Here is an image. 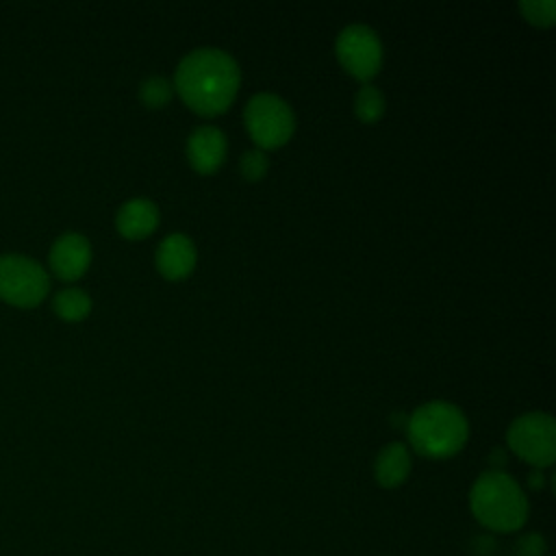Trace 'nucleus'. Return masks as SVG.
<instances>
[{"label": "nucleus", "mask_w": 556, "mask_h": 556, "mask_svg": "<svg viewBox=\"0 0 556 556\" xmlns=\"http://www.w3.org/2000/svg\"><path fill=\"white\" fill-rule=\"evenodd\" d=\"M473 517L489 530L513 532L528 519V500L521 486L504 471H484L471 486Z\"/></svg>", "instance_id": "obj_2"}, {"label": "nucleus", "mask_w": 556, "mask_h": 556, "mask_svg": "<svg viewBox=\"0 0 556 556\" xmlns=\"http://www.w3.org/2000/svg\"><path fill=\"white\" fill-rule=\"evenodd\" d=\"M193 265H195V245L187 235L174 232L161 241L156 250V267L165 278L180 280L187 274H191Z\"/></svg>", "instance_id": "obj_10"}, {"label": "nucleus", "mask_w": 556, "mask_h": 556, "mask_svg": "<svg viewBox=\"0 0 556 556\" xmlns=\"http://www.w3.org/2000/svg\"><path fill=\"white\" fill-rule=\"evenodd\" d=\"M174 87L195 113L219 115L230 106L239 89L237 61L217 48L193 50L178 63Z\"/></svg>", "instance_id": "obj_1"}, {"label": "nucleus", "mask_w": 556, "mask_h": 556, "mask_svg": "<svg viewBox=\"0 0 556 556\" xmlns=\"http://www.w3.org/2000/svg\"><path fill=\"white\" fill-rule=\"evenodd\" d=\"M410 445L430 458L454 456L469 437V424L460 408L450 402L421 404L406 421Z\"/></svg>", "instance_id": "obj_3"}, {"label": "nucleus", "mask_w": 556, "mask_h": 556, "mask_svg": "<svg viewBox=\"0 0 556 556\" xmlns=\"http://www.w3.org/2000/svg\"><path fill=\"white\" fill-rule=\"evenodd\" d=\"M517 556H545V539L541 534H526L517 543Z\"/></svg>", "instance_id": "obj_18"}, {"label": "nucleus", "mask_w": 556, "mask_h": 556, "mask_svg": "<svg viewBox=\"0 0 556 556\" xmlns=\"http://www.w3.org/2000/svg\"><path fill=\"white\" fill-rule=\"evenodd\" d=\"M239 167H241L243 178H248V180H261V178L267 174L269 161H267V156H265L263 150H250V152H245V154L241 156Z\"/></svg>", "instance_id": "obj_17"}, {"label": "nucleus", "mask_w": 556, "mask_h": 556, "mask_svg": "<svg viewBox=\"0 0 556 556\" xmlns=\"http://www.w3.org/2000/svg\"><path fill=\"white\" fill-rule=\"evenodd\" d=\"M519 11L526 15L528 22L536 26H552L556 15V2L554 0H530L519 2Z\"/></svg>", "instance_id": "obj_16"}, {"label": "nucleus", "mask_w": 556, "mask_h": 556, "mask_svg": "<svg viewBox=\"0 0 556 556\" xmlns=\"http://www.w3.org/2000/svg\"><path fill=\"white\" fill-rule=\"evenodd\" d=\"M376 480L380 486L393 489L400 486L408 473H410V454L406 450L404 443H389L387 447L380 450L378 458H376Z\"/></svg>", "instance_id": "obj_12"}, {"label": "nucleus", "mask_w": 556, "mask_h": 556, "mask_svg": "<svg viewBox=\"0 0 556 556\" xmlns=\"http://www.w3.org/2000/svg\"><path fill=\"white\" fill-rule=\"evenodd\" d=\"M243 119L258 148H278L289 141L295 128L291 106L276 93H256L248 100Z\"/></svg>", "instance_id": "obj_4"}, {"label": "nucleus", "mask_w": 556, "mask_h": 556, "mask_svg": "<svg viewBox=\"0 0 556 556\" xmlns=\"http://www.w3.org/2000/svg\"><path fill=\"white\" fill-rule=\"evenodd\" d=\"M91 263L89 239L80 232L61 235L50 248V267L61 280L80 278Z\"/></svg>", "instance_id": "obj_8"}, {"label": "nucleus", "mask_w": 556, "mask_h": 556, "mask_svg": "<svg viewBox=\"0 0 556 556\" xmlns=\"http://www.w3.org/2000/svg\"><path fill=\"white\" fill-rule=\"evenodd\" d=\"M508 447L534 467H547L556 458V424L547 413H526L508 426Z\"/></svg>", "instance_id": "obj_6"}, {"label": "nucleus", "mask_w": 556, "mask_h": 556, "mask_svg": "<svg viewBox=\"0 0 556 556\" xmlns=\"http://www.w3.org/2000/svg\"><path fill=\"white\" fill-rule=\"evenodd\" d=\"M159 224V208L148 198H132L117 211L115 226L126 239H143Z\"/></svg>", "instance_id": "obj_11"}, {"label": "nucleus", "mask_w": 556, "mask_h": 556, "mask_svg": "<svg viewBox=\"0 0 556 556\" xmlns=\"http://www.w3.org/2000/svg\"><path fill=\"white\" fill-rule=\"evenodd\" d=\"M187 156L195 172L213 174L226 156V137L217 126H198L187 141Z\"/></svg>", "instance_id": "obj_9"}, {"label": "nucleus", "mask_w": 556, "mask_h": 556, "mask_svg": "<svg viewBox=\"0 0 556 556\" xmlns=\"http://www.w3.org/2000/svg\"><path fill=\"white\" fill-rule=\"evenodd\" d=\"M341 65L358 80H369L382 65V43L365 24L345 26L334 43Z\"/></svg>", "instance_id": "obj_7"}, {"label": "nucleus", "mask_w": 556, "mask_h": 556, "mask_svg": "<svg viewBox=\"0 0 556 556\" xmlns=\"http://www.w3.org/2000/svg\"><path fill=\"white\" fill-rule=\"evenodd\" d=\"M354 111L363 122L371 124L384 113V96L374 85H363L356 93Z\"/></svg>", "instance_id": "obj_14"}, {"label": "nucleus", "mask_w": 556, "mask_h": 556, "mask_svg": "<svg viewBox=\"0 0 556 556\" xmlns=\"http://www.w3.org/2000/svg\"><path fill=\"white\" fill-rule=\"evenodd\" d=\"M172 91H174V87H172V83H169L167 78H163V76H150V78H146V80L141 83V87H139V98L143 100L146 106H150V109H161V106H165V104L169 102Z\"/></svg>", "instance_id": "obj_15"}, {"label": "nucleus", "mask_w": 556, "mask_h": 556, "mask_svg": "<svg viewBox=\"0 0 556 556\" xmlns=\"http://www.w3.org/2000/svg\"><path fill=\"white\" fill-rule=\"evenodd\" d=\"M91 311V298L87 291L70 287L54 295V313L65 321H80Z\"/></svg>", "instance_id": "obj_13"}, {"label": "nucleus", "mask_w": 556, "mask_h": 556, "mask_svg": "<svg viewBox=\"0 0 556 556\" xmlns=\"http://www.w3.org/2000/svg\"><path fill=\"white\" fill-rule=\"evenodd\" d=\"M50 289L46 269L30 256L2 254L0 256V298L13 306H37Z\"/></svg>", "instance_id": "obj_5"}, {"label": "nucleus", "mask_w": 556, "mask_h": 556, "mask_svg": "<svg viewBox=\"0 0 556 556\" xmlns=\"http://www.w3.org/2000/svg\"><path fill=\"white\" fill-rule=\"evenodd\" d=\"M530 486H543V476H541V471L536 469L534 473H530Z\"/></svg>", "instance_id": "obj_19"}]
</instances>
